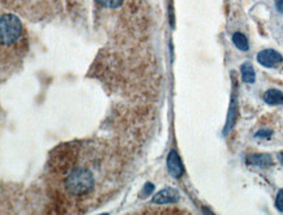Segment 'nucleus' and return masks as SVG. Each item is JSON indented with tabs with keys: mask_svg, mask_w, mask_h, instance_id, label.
Segmentation results:
<instances>
[{
	"mask_svg": "<svg viewBox=\"0 0 283 215\" xmlns=\"http://www.w3.org/2000/svg\"><path fill=\"white\" fill-rule=\"evenodd\" d=\"M94 185V176L86 169H75L65 179V188L72 196H84Z\"/></svg>",
	"mask_w": 283,
	"mask_h": 215,
	"instance_id": "2",
	"label": "nucleus"
},
{
	"mask_svg": "<svg viewBox=\"0 0 283 215\" xmlns=\"http://www.w3.org/2000/svg\"><path fill=\"white\" fill-rule=\"evenodd\" d=\"M257 61L265 68H274L282 63L283 58L275 50L269 49L257 54Z\"/></svg>",
	"mask_w": 283,
	"mask_h": 215,
	"instance_id": "3",
	"label": "nucleus"
},
{
	"mask_svg": "<svg viewBox=\"0 0 283 215\" xmlns=\"http://www.w3.org/2000/svg\"><path fill=\"white\" fill-rule=\"evenodd\" d=\"M22 23L17 16L11 15V13L2 16V18H0V42H2L3 50L17 44L22 38Z\"/></svg>",
	"mask_w": 283,
	"mask_h": 215,
	"instance_id": "1",
	"label": "nucleus"
},
{
	"mask_svg": "<svg viewBox=\"0 0 283 215\" xmlns=\"http://www.w3.org/2000/svg\"><path fill=\"white\" fill-rule=\"evenodd\" d=\"M240 72H242V79L245 84H253L256 81V72L251 63H244L240 67Z\"/></svg>",
	"mask_w": 283,
	"mask_h": 215,
	"instance_id": "9",
	"label": "nucleus"
},
{
	"mask_svg": "<svg viewBox=\"0 0 283 215\" xmlns=\"http://www.w3.org/2000/svg\"><path fill=\"white\" fill-rule=\"evenodd\" d=\"M97 2L106 8H117L122 6L124 0H97Z\"/></svg>",
	"mask_w": 283,
	"mask_h": 215,
	"instance_id": "11",
	"label": "nucleus"
},
{
	"mask_svg": "<svg viewBox=\"0 0 283 215\" xmlns=\"http://www.w3.org/2000/svg\"><path fill=\"white\" fill-rule=\"evenodd\" d=\"M275 206L279 211H283V189H280L277 195V200H275Z\"/></svg>",
	"mask_w": 283,
	"mask_h": 215,
	"instance_id": "13",
	"label": "nucleus"
},
{
	"mask_svg": "<svg viewBox=\"0 0 283 215\" xmlns=\"http://www.w3.org/2000/svg\"><path fill=\"white\" fill-rule=\"evenodd\" d=\"M247 163L251 164V166H256V167H265L272 166L273 164V159L270 155L268 154H252L247 158Z\"/></svg>",
	"mask_w": 283,
	"mask_h": 215,
	"instance_id": "6",
	"label": "nucleus"
},
{
	"mask_svg": "<svg viewBox=\"0 0 283 215\" xmlns=\"http://www.w3.org/2000/svg\"><path fill=\"white\" fill-rule=\"evenodd\" d=\"M232 42L233 44L237 46V49H239L240 51H243V53L248 51L249 49L248 39H247V37H245L244 34H242V33H235V34L232 35Z\"/></svg>",
	"mask_w": 283,
	"mask_h": 215,
	"instance_id": "10",
	"label": "nucleus"
},
{
	"mask_svg": "<svg viewBox=\"0 0 283 215\" xmlns=\"http://www.w3.org/2000/svg\"><path fill=\"white\" fill-rule=\"evenodd\" d=\"M153 190H154V185H153L152 183H146L145 185H144L143 192H141V197H143V198L148 197V196L152 195Z\"/></svg>",
	"mask_w": 283,
	"mask_h": 215,
	"instance_id": "12",
	"label": "nucleus"
},
{
	"mask_svg": "<svg viewBox=\"0 0 283 215\" xmlns=\"http://www.w3.org/2000/svg\"><path fill=\"white\" fill-rule=\"evenodd\" d=\"M179 201V192L174 188H164L153 197V202L157 205L175 204Z\"/></svg>",
	"mask_w": 283,
	"mask_h": 215,
	"instance_id": "5",
	"label": "nucleus"
},
{
	"mask_svg": "<svg viewBox=\"0 0 283 215\" xmlns=\"http://www.w3.org/2000/svg\"><path fill=\"white\" fill-rule=\"evenodd\" d=\"M275 7H277L278 12L283 15V0H275Z\"/></svg>",
	"mask_w": 283,
	"mask_h": 215,
	"instance_id": "15",
	"label": "nucleus"
},
{
	"mask_svg": "<svg viewBox=\"0 0 283 215\" xmlns=\"http://www.w3.org/2000/svg\"><path fill=\"white\" fill-rule=\"evenodd\" d=\"M279 159H280V162L283 163V153H280V154H279Z\"/></svg>",
	"mask_w": 283,
	"mask_h": 215,
	"instance_id": "16",
	"label": "nucleus"
},
{
	"mask_svg": "<svg viewBox=\"0 0 283 215\" xmlns=\"http://www.w3.org/2000/svg\"><path fill=\"white\" fill-rule=\"evenodd\" d=\"M237 119H238V106H237V101H235V97H232L230 110H228L227 122H226V127L225 129H223V133L227 134L228 132L233 128V125H235V123H237Z\"/></svg>",
	"mask_w": 283,
	"mask_h": 215,
	"instance_id": "7",
	"label": "nucleus"
},
{
	"mask_svg": "<svg viewBox=\"0 0 283 215\" xmlns=\"http://www.w3.org/2000/svg\"><path fill=\"white\" fill-rule=\"evenodd\" d=\"M167 170H169V172L171 174V176H174V178L179 179L183 176L184 174L183 163H181L180 157H179V154L175 150L170 151L169 157H167Z\"/></svg>",
	"mask_w": 283,
	"mask_h": 215,
	"instance_id": "4",
	"label": "nucleus"
},
{
	"mask_svg": "<svg viewBox=\"0 0 283 215\" xmlns=\"http://www.w3.org/2000/svg\"><path fill=\"white\" fill-rule=\"evenodd\" d=\"M264 101L268 105L277 106L283 103V93L278 89H269L265 94H264Z\"/></svg>",
	"mask_w": 283,
	"mask_h": 215,
	"instance_id": "8",
	"label": "nucleus"
},
{
	"mask_svg": "<svg viewBox=\"0 0 283 215\" xmlns=\"http://www.w3.org/2000/svg\"><path fill=\"white\" fill-rule=\"evenodd\" d=\"M270 136H272V132L265 131V129H263V131H258L256 133V137H266V138H268V137H270Z\"/></svg>",
	"mask_w": 283,
	"mask_h": 215,
	"instance_id": "14",
	"label": "nucleus"
}]
</instances>
